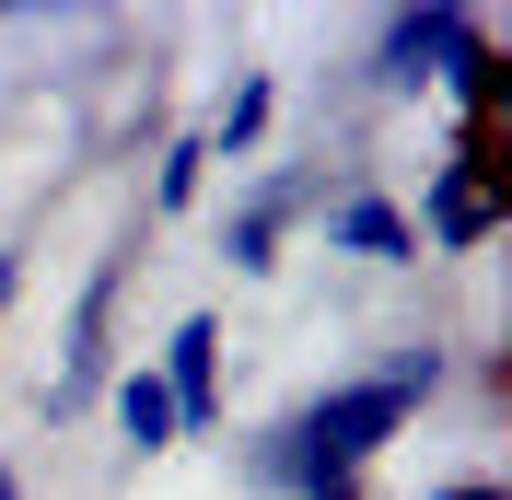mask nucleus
I'll use <instances>...</instances> for the list:
<instances>
[{
    "mask_svg": "<svg viewBox=\"0 0 512 500\" xmlns=\"http://www.w3.org/2000/svg\"><path fill=\"white\" fill-rule=\"evenodd\" d=\"M315 198H326V175H315V163H280V175H256V187L233 198V221H222V268L268 280V268H280V245H291V221H315Z\"/></svg>",
    "mask_w": 512,
    "mask_h": 500,
    "instance_id": "nucleus-5",
    "label": "nucleus"
},
{
    "mask_svg": "<svg viewBox=\"0 0 512 500\" xmlns=\"http://www.w3.org/2000/svg\"><path fill=\"white\" fill-rule=\"evenodd\" d=\"M443 384H454V349H443V338H384L361 373L315 384L303 407H280V419L245 442V489H268V500L361 489V466H373V454L408 431V419L443 396Z\"/></svg>",
    "mask_w": 512,
    "mask_h": 500,
    "instance_id": "nucleus-1",
    "label": "nucleus"
},
{
    "mask_svg": "<svg viewBox=\"0 0 512 500\" xmlns=\"http://www.w3.org/2000/svg\"><path fill=\"white\" fill-rule=\"evenodd\" d=\"M152 384L175 396V442L210 431V419H222V314H175L163 349H152Z\"/></svg>",
    "mask_w": 512,
    "mask_h": 500,
    "instance_id": "nucleus-7",
    "label": "nucleus"
},
{
    "mask_svg": "<svg viewBox=\"0 0 512 500\" xmlns=\"http://www.w3.org/2000/svg\"><path fill=\"white\" fill-rule=\"evenodd\" d=\"M315 233H326V256H361V268H419L408 198L384 187V175H338V187L315 198Z\"/></svg>",
    "mask_w": 512,
    "mask_h": 500,
    "instance_id": "nucleus-4",
    "label": "nucleus"
},
{
    "mask_svg": "<svg viewBox=\"0 0 512 500\" xmlns=\"http://www.w3.org/2000/svg\"><path fill=\"white\" fill-rule=\"evenodd\" d=\"M198 187H210V152H198V128H175V140L152 152V221L198 210Z\"/></svg>",
    "mask_w": 512,
    "mask_h": 500,
    "instance_id": "nucleus-10",
    "label": "nucleus"
},
{
    "mask_svg": "<svg viewBox=\"0 0 512 500\" xmlns=\"http://www.w3.org/2000/svg\"><path fill=\"white\" fill-rule=\"evenodd\" d=\"M117 280H128V245L105 256L82 303H70V338H59V373H47V419H70L82 396H105V326H117Z\"/></svg>",
    "mask_w": 512,
    "mask_h": 500,
    "instance_id": "nucleus-6",
    "label": "nucleus"
},
{
    "mask_svg": "<svg viewBox=\"0 0 512 500\" xmlns=\"http://www.w3.org/2000/svg\"><path fill=\"white\" fill-rule=\"evenodd\" d=\"M12 291H24V256H12V245H0V314H12Z\"/></svg>",
    "mask_w": 512,
    "mask_h": 500,
    "instance_id": "nucleus-12",
    "label": "nucleus"
},
{
    "mask_svg": "<svg viewBox=\"0 0 512 500\" xmlns=\"http://www.w3.org/2000/svg\"><path fill=\"white\" fill-rule=\"evenodd\" d=\"M0 500H24V466H12V454H0Z\"/></svg>",
    "mask_w": 512,
    "mask_h": 500,
    "instance_id": "nucleus-13",
    "label": "nucleus"
},
{
    "mask_svg": "<svg viewBox=\"0 0 512 500\" xmlns=\"http://www.w3.org/2000/svg\"><path fill=\"white\" fill-rule=\"evenodd\" d=\"M501 59V35H489V12H466V0H431V12H384L373 35H361V94L373 105H419V94H466V70Z\"/></svg>",
    "mask_w": 512,
    "mask_h": 500,
    "instance_id": "nucleus-2",
    "label": "nucleus"
},
{
    "mask_svg": "<svg viewBox=\"0 0 512 500\" xmlns=\"http://www.w3.org/2000/svg\"><path fill=\"white\" fill-rule=\"evenodd\" d=\"M408 233H419V256H478L489 233H501V175H489V128L478 117H454V140H443V163H431V187H419Z\"/></svg>",
    "mask_w": 512,
    "mask_h": 500,
    "instance_id": "nucleus-3",
    "label": "nucleus"
},
{
    "mask_svg": "<svg viewBox=\"0 0 512 500\" xmlns=\"http://www.w3.org/2000/svg\"><path fill=\"white\" fill-rule=\"evenodd\" d=\"M268 117H280V70H233L222 105H210V128H198V152H210V163H245L256 140H268Z\"/></svg>",
    "mask_w": 512,
    "mask_h": 500,
    "instance_id": "nucleus-8",
    "label": "nucleus"
},
{
    "mask_svg": "<svg viewBox=\"0 0 512 500\" xmlns=\"http://www.w3.org/2000/svg\"><path fill=\"white\" fill-rule=\"evenodd\" d=\"M431 500H512V489H501V477H443Z\"/></svg>",
    "mask_w": 512,
    "mask_h": 500,
    "instance_id": "nucleus-11",
    "label": "nucleus"
},
{
    "mask_svg": "<svg viewBox=\"0 0 512 500\" xmlns=\"http://www.w3.org/2000/svg\"><path fill=\"white\" fill-rule=\"evenodd\" d=\"M105 407H117V442H128V454H175V396L152 384V361L105 373Z\"/></svg>",
    "mask_w": 512,
    "mask_h": 500,
    "instance_id": "nucleus-9",
    "label": "nucleus"
},
{
    "mask_svg": "<svg viewBox=\"0 0 512 500\" xmlns=\"http://www.w3.org/2000/svg\"><path fill=\"white\" fill-rule=\"evenodd\" d=\"M315 500H361V489H315Z\"/></svg>",
    "mask_w": 512,
    "mask_h": 500,
    "instance_id": "nucleus-14",
    "label": "nucleus"
}]
</instances>
